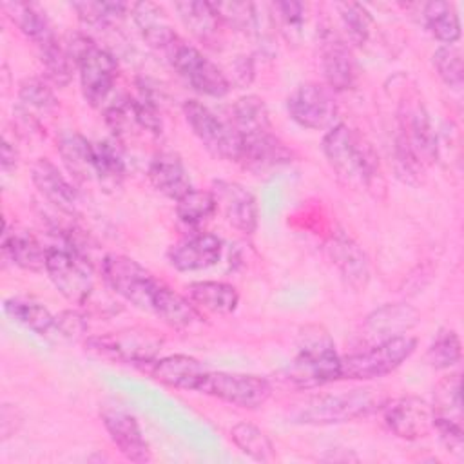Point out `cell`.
<instances>
[{
	"instance_id": "obj_45",
	"label": "cell",
	"mask_w": 464,
	"mask_h": 464,
	"mask_svg": "<svg viewBox=\"0 0 464 464\" xmlns=\"http://www.w3.org/2000/svg\"><path fill=\"white\" fill-rule=\"evenodd\" d=\"M274 11L277 13V22H279V27L283 31V34L286 36L288 42H294L297 40V36L301 34V29H303V24H304V13H306V7L304 4L301 2H276L274 5Z\"/></svg>"
},
{
	"instance_id": "obj_9",
	"label": "cell",
	"mask_w": 464,
	"mask_h": 464,
	"mask_svg": "<svg viewBox=\"0 0 464 464\" xmlns=\"http://www.w3.org/2000/svg\"><path fill=\"white\" fill-rule=\"evenodd\" d=\"M196 392L216 397L237 408L254 410L268 401L272 386L261 375L207 370L199 379Z\"/></svg>"
},
{
	"instance_id": "obj_38",
	"label": "cell",
	"mask_w": 464,
	"mask_h": 464,
	"mask_svg": "<svg viewBox=\"0 0 464 464\" xmlns=\"http://www.w3.org/2000/svg\"><path fill=\"white\" fill-rule=\"evenodd\" d=\"M72 9L89 27H111L127 16L130 5L125 2H74Z\"/></svg>"
},
{
	"instance_id": "obj_37",
	"label": "cell",
	"mask_w": 464,
	"mask_h": 464,
	"mask_svg": "<svg viewBox=\"0 0 464 464\" xmlns=\"http://www.w3.org/2000/svg\"><path fill=\"white\" fill-rule=\"evenodd\" d=\"M36 49H38V56L44 65L47 80H51L58 87L67 85L71 82L72 65H74V62L67 53V47H63L60 40L53 36L47 42L36 45Z\"/></svg>"
},
{
	"instance_id": "obj_46",
	"label": "cell",
	"mask_w": 464,
	"mask_h": 464,
	"mask_svg": "<svg viewBox=\"0 0 464 464\" xmlns=\"http://www.w3.org/2000/svg\"><path fill=\"white\" fill-rule=\"evenodd\" d=\"M87 323L82 314L76 310H65L56 315L54 332L51 341H78L87 334Z\"/></svg>"
},
{
	"instance_id": "obj_4",
	"label": "cell",
	"mask_w": 464,
	"mask_h": 464,
	"mask_svg": "<svg viewBox=\"0 0 464 464\" xmlns=\"http://www.w3.org/2000/svg\"><path fill=\"white\" fill-rule=\"evenodd\" d=\"M67 53L78 69L83 98L92 107H103L109 102L118 76L114 56L82 33L71 36Z\"/></svg>"
},
{
	"instance_id": "obj_16",
	"label": "cell",
	"mask_w": 464,
	"mask_h": 464,
	"mask_svg": "<svg viewBox=\"0 0 464 464\" xmlns=\"http://www.w3.org/2000/svg\"><path fill=\"white\" fill-rule=\"evenodd\" d=\"M319 60L326 87L334 92L348 91L357 78V65L350 45L332 29H324L319 38Z\"/></svg>"
},
{
	"instance_id": "obj_12",
	"label": "cell",
	"mask_w": 464,
	"mask_h": 464,
	"mask_svg": "<svg viewBox=\"0 0 464 464\" xmlns=\"http://www.w3.org/2000/svg\"><path fill=\"white\" fill-rule=\"evenodd\" d=\"M288 116L303 129L324 130L335 125L337 102L334 91L317 82L299 83L286 98Z\"/></svg>"
},
{
	"instance_id": "obj_33",
	"label": "cell",
	"mask_w": 464,
	"mask_h": 464,
	"mask_svg": "<svg viewBox=\"0 0 464 464\" xmlns=\"http://www.w3.org/2000/svg\"><path fill=\"white\" fill-rule=\"evenodd\" d=\"M4 9L9 13V18L14 22L20 33L27 36L34 45H40L49 38L56 36L49 18L38 5L11 2V4H5Z\"/></svg>"
},
{
	"instance_id": "obj_19",
	"label": "cell",
	"mask_w": 464,
	"mask_h": 464,
	"mask_svg": "<svg viewBox=\"0 0 464 464\" xmlns=\"http://www.w3.org/2000/svg\"><path fill=\"white\" fill-rule=\"evenodd\" d=\"M292 150L272 132L265 130L254 136L241 138L237 163L252 174H266L292 161Z\"/></svg>"
},
{
	"instance_id": "obj_27",
	"label": "cell",
	"mask_w": 464,
	"mask_h": 464,
	"mask_svg": "<svg viewBox=\"0 0 464 464\" xmlns=\"http://www.w3.org/2000/svg\"><path fill=\"white\" fill-rule=\"evenodd\" d=\"M2 252L24 270L45 272L47 248L25 230H9L5 227L2 234Z\"/></svg>"
},
{
	"instance_id": "obj_3",
	"label": "cell",
	"mask_w": 464,
	"mask_h": 464,
	"mask_svg": "<svg viewBox=\"0 0 464 464\" xmlns=\"http://www.w3.org/2000/svg\"><path fill=\"white\" fill-rule=\"evenodd\" d=\"M295 355L286 368V381L299 390H312L341 379V355L326 328L306 324L299 330Z\"/></svg>"
},
{
	"instance_id": "obj_2",
	"label": "cell",
	"mask_w": 464,
	"mask_h": 464,
	"mask_svg": "<svg viewBox=\"0 0 464 464\" xmlns=\"http://www.w3.org/2000/svg\"><path fill=\"white\" fill-rule=\"evenodd\" d=\"M321 149L330 169L346 187L366 192L384 188L379 158L373 147L346 123L330 127L323 138Z\"/></svg>"
},
{
	"instance_id": "obj_10",
	"label": "cell",
	"mask_w": 464,
	"mask_h": 464,
	"mask_svg": "<svg viewBox=\"0 0 464 464\" xmlns=\"http://www.w3.org/2000/svg\"><path fill=\"white\" fill-rule=\"evenodd\" d=\"M183 116L208 154L218 160L237 163L241 138L232 123L223 121L199 100H187L183 103Z\"/></svg>"
},
{
	"instance_id": "obj_25",
	"label": "cell",
	"mask_w": 464,
	"mask_h": 464,
	"mask_svg": "<svg viewBox=\"0 0 464 464\" xmlns=\"http://www.w3.org/2000/svg\"><path fill=\"white\" fill-rule=\"evenodd\" d=\"M174 9L187 27V31L203 45L218 47L221 44L223 22L216 13L212 2L187 0L174 4Z\"/></svg>"
},
{
	"instance_id": "obj_18",
	"label": "cell",
	"mask_w": 464,
	"mask_h": 464,
	"mask_svg": "<svg viewBox=\"0 0 464 464\" xmlns=\"http://www.w3.org/2000/svg\"><path fill=\"white\" fill-rule=\"evenodd\" d=\"M223 254V241L210 232L185 236L169 248V263L179 272H196L214 266Z\"/></svg>"
},
{
	"instance_id": "obj_13",
	"label": "cell",
	"mask_w": 464,
	"mask_h": 464,
	"mask_svg": "<svg viewBox=\"0 0 464 464\" xmlns=\"http://www.w3.org/2000/svg\"><path fill=\"white\" fill-rule=\"evenodd\" d=\"M399 134L397 140L408 147V150L424 167L437 160L439 143L431 120L419 100H410L399 107Z\"/></svg>"
},
{
	"instance_id": "obj_17",
	"label": "cell",
	"mask_w": 464,
	"mask_h": 464,
	"mask_svg": "<svg viewBox=\"0 0 464 464\" xmlns=\"http://www.w3.org/2000/svg\"><path fill=\"white\" fill-rule=\"evenodd\" d=\"M212 194L218 210H221L228 225L243 234H252L257 228V199L245 185L230 179H216L212 183Z\"/></svg>"
},
{
	"instance_id": "obj_6",
	"label": "cell",
	"mask_w": 464,
	"mask_h": 464,
	"mask_svg": "<svg viewBox=\"0 0 464 464\" xmlns=\"http://www.w3.org/2000/svg\"><path fill=\"white\" fill-rule=\"evenodd\" d=\"M161 346L163 337L147 326L121 328L85 337V350L96 357L136 366H149L158 359Z\"/></svg>"
},
{
	"instance_id": "obj_42",
	"label": "cell",
	"mask_w": 464,
	"mask_h": 464,
	"mask_svg": "<svg viewBox=\"0 0 464 464\" xmlns=\"http://www.w3.org/2000/svg\"><path fill=\"white\" fill-rule=\"evenodd\" d=\"M216 13L225 25L239 29L248 34H259L261 22L257 14V5L248 2H212Z\"/></svg>"
},
{
	"instance_id": "obj_1",
	"label": "cell",
	"mask_w": 464,
	"mask_h": 464,
	"mask_svg": "<svg viewBox=\"0 0 464 464\" xmlns=\"http://www.w3.org/2000/svg\"><path fill=\"white\" fill-rule=\"evenodd\" d=\"M102 277L129 304L156 315L170 328L187 330L203 319L188 297L169 288L129 256L107 254L102 261Z\"/></svg>"
},
{
	"instance_id": "obj_32",
	"label": "cell",
	"mask_w": 464,
	"mask_h": 464,
	"mask_svg": "<svg viewBox=\"0 0 464 464\" xmlns=\"http://www.w3.org/2000/svg\"><path fill=\"white\" fill-rule=\"evenodd\" d=\"M232 127L239 138L272 130L265 102L256 94H245L232 105Z\"/></svg>"
},
{
	"instance_id": "obj_14",
	"label": "cell",
	"mask_w": 464,
	"mask_h": 464,
	"mask_svg": "<svg viewBox=\"0 0 464 464\" xmlns=\"http://www.w3.org/2000/svg\"><path fill=\"white\" fill-rule=\"evenodd\" d=\"M103 428L107 430L112 444L130 462H149L152 459L150 446L134 413L121 404H103L100 408Z\"/></svg>"
},
{
	"instance_id": "obj_15",
	"label": "cell",
	"mask_w": 464,
	"mask_h": 464,
	"mask_svg": "<svg viewBox=\"0 0 464 464\" xmlns=\"http://www.w3.org/2000/svg\"><path fill=\"white\" fill-rule=\"evenodd\" d=\"M382 419L388 430L406 440H415L433 431L431 404L420 397L406 395L382 404Z\"/></svg>"
},
{
	"instance_id": "obj_44",
	"label": "cell",
	"mask_w": 464,
	"mask_h": 464,
	"mask_svg": "<svg viewBox=\"0 0 464 464\" xmlns=\"http://www.w3.org/2000/svg\"><path fill=\"white\" fill-rule=\"evenodd\" d=\"M431 63L439 74V78L455 91L462 89L464 83V63L462 53L455 45H440L431 54Z\"/></svg>"
},
{
	"instance_id": "obj_35",
	"label": "cell",
	"mask_w": 464,
	"mask_h": 464,
	"mask_svg": "<svg viewBox=\"0 0 464 464\" xmlns=\"http://www.w3.org/2000/svg\"><path fill=\"white\" fill-rule=\"evenodd\" d=\"M230 440L250 459L259 462L274 460V444L270 437L252 422L241 420L230 428Z\"/></svg>"
},
{
	"instance_id": "obj_22",
	"label": "cell",
	"mask_w": 464,
	"mask_h": 464,
	"mask_svg": "<svg viewBox=\"0 0 464 464\" xmlns=\"http://www.w3.org/2000/svg\"><path fill=\"white\" fill-rule=\"evenodd\" d=\"M147 178L160 194L176 201L192 190L188 170L179 154L172 150H161L152 156Z\"/></svg>"
},
{
	"instance_id": "obj_43",
	"label": "cell",
	"mask_w": 464,
	"mask_h": 464,
	"mask_svg": "<svg viewBox=\"0 0 464 464\" xmlns=\"http://www.w3.org/2000/svg\"><path fill=\"white\" fill-rule=\"evenodd\" d=\"M18 100L24 114L31 118L33 111L49 112L56 107L54 92L42 78H25L18 87Z\"/></svg>"
},
{
	"instance_id": "obj_40",
	"label": "cell",
	"mask_w": 464,
	"mask_h": 464,
	"mask_svg": "<svg viewBox=\"0 0 464 464\" xmlns=\"http://www.w3.org/2000/svg\"><path fill=\"white\" fill-rule=\"evenodd\" d=\"M335 9L339 13L348 40L353 45L362 47L368 42L373 29V18L370 11L357 2H339L335 4Z\"/></svg>"
},
{
	"instance_id": "obj_5",
	"label": "cell",
	"mask_w": 464,
	"mask_h": 464,
	"mask_svg": "<svg viewBox=\"0 0 464 464\" xmlns=\"http://www.w3.org/2000/svg\"><path fill=\"white\" fill-rule=\"evenodd\" d=\"M386 397L377 388H355L341 393H326L306 401L297 411L301 424H339L361 419L382 408Z\"/></svg>"
},
{
	"instance_id": "obj_21",
	"label": "cell",
	"mask_w": 464,
	"mask_h": 464,
	"mask_svg": "<svg viewBox=\"0 0 464 464\" xmlns=\"http://www.w3.org/2000/svg\"><path fill=\"white\" fill-rule=\"evenodd\" d=\"M132 20L150 49L163 53L165 56L170 49L181 40L178 33L172 29L165 9L154 2H136L130 4Z\"/></svg>"
},
{
	"instance_id": "obj_47",
	"label": "cell",
	"mask_w": 464,
	"mask_h": 464,
	"mask_svg": "<svg viewBox=\"0 0 464 464\" xmlns=\"http://www.w3.org/2000/svg\"><path fill=\"white\" fill-rule=\"evenodd\" d=\"M0 158H2V169H4V170H9L11 167H16L18 150L14 149V145H11L7 140H4V141H2Z\"/></svg>"
},
{
	"instance_id": "obj_30",
	"label": "cell",
	"mask_w": 464,
	"mask_h": 464,
	"mask_svg": "<svg viewBox=\"0 0 464 464\" xmlns=\"http://www.w3.org/2000/svg\"><path fill=\"white\" fill-rule=\"evenodd\" d=\"M58 152L67 172L80 183L94 178L92 141L78 132H63L58 140Z\"/></svg>"
},
{
	"instance_id": "obj_24",
	"label": "cell",
	"mask_w": 464,
	"mask_h": 464,
	"mask_svg": "<svg viewBox=\"0 0 464 464\" xmlns=\"http://www.w3.org/2000/svg\"><path fill=\"white\" fill-rule=\"evenodd\" d=\"M326 248L346 283L355 290L364 288L370 279V265L362 248L343 232L334 234Z\"/></svg>"
},
{
	"instance_id": "obj_39",
	"label": "cell",
	"mask_w": 464,
	"mask_h": 464,
	"mask_svg": "<svg viewBox=\"0 0 464 464\" xmlns=\"http://www.w3.org/2000/svg\"><path fill=\"white\" fill-rule=\"evenodd\" d=\"M218 210L216 198L212 190H196L192 188L183 198L176 201V216L181 223L188 227H198Z\"/></svg>"
},
{
	"instance_id": "obj_41",
	"label": "cell",
	"mask_w": 464,
	"mask_h": 464,
	"mask_svg": "<svg viewBox=\"0 0 464 464\" xmlns=\"http://www.w3.org/2000/svg\"><path fill=\"white\" fill-rule=\"evenodd\" d=\"M462 344L455 330L442 328L435 334L433 341L428 346L426 361L435 370H448L460 361Z\"/></svg>"
},
{
	"instance_id": "obj_36",
	"label": "cell",
	"mask_w": 464,
	"mask_h": 464,
	"mask_svg": "<svg viewBox=\"0 0 464 464\" xmlns=\"http://www.w3.org/2000/svg\"><path fill=\"white\" fill-rule=\"evenodd\" d=\"M433 422H460L462 424V401H460V377L459 373L446 375L433 393Z\"/></svg>"
},
{
	"instance_id": "obj_8",
	"label": "cell",
	"mask_w": 464,
	"mask_h": 464,
	"mask_svg": "<svg viewBox=\"0 0 464 464\" xmlns=\"http://www.w3.org/2000/svg\"><path fill=\"white\" fill-rule=\"evenodd\" d=\"M45 274L69 303L87 304L94 294L92 266L76 248L49 246Z\"/></svg>"
},
{
	"instance_id": "obj_11",
	"label": "cell",
	"mask_w": 464,
	"mask_h": 464,
	"mask_svg": "<svg viewBox=\"0 0 464 464\" xmlns=\"http://www.w3.org/2000/svg\"><path fill=\"white\" fill-rule=\"evenodd\" d=\"M167 60L185 83L203 96L221 98L230 91V82L225 72L198 47L183 40L170 49Z\"/></svg>"
},
{
	"instance_id": "obj_29",
	"label": "cell",
	"mask_w": 464,
	"mask_h": 464,
	"mask_svg": "<svg viewBox=\"0 0 464 464\" xmlns=\"http://www.w3.org/2000/svg\"><path fill=\"white\" fill-rule=\"evenodd\" d=\"M4 312L18 324L34 332L40 337L51 341L54 332L56 315H53L42 303L27 299V297H7L4 301Z\"/></svg>"
},
{
	"instance_id": "obj_28",
	"label": "cell",
	"mask_w": 464,
	"mask_h": 464,
	"mask_svg": "<svg viewBox=\"0 0 464 464\" xmlns=\"http://www.w3.org/2000/svg\"><path fill=\"white\" fill-rule=\"evenodd\" d=\"M187 297L198 310L216 315H228L239 304L236 286L223 281H194L187 285Z\"/></svg>"
},
{
	"instance_id": "obj_31",
	"label": "cell",
	"mask_w": 464,
	"mask_h": 464,
	"mask_svg": "<svg viewBox=\"0 0 464 464\" xmlns=\"http://www.w3.org/2000/svg\"><path fill=\"white\" fill-rule=\"evenodd\" d=\"M94 178L103 190H116L125 178V161L112 141H92Z\"/></svg>"
},
{
	"instance_id": "obj_20",
	"label": "cell",
	"mask_w": 464,
	"mask_h": 464,
	"mask_svg": "<svg viewBox=\"0 0 464 464\" xmlns=\"http://www.w3.org/2000/svg\"><path fill=\"white\" fill-rule=\"evenodd\" d=\"M31 181L44 199L65 214H74L78 190L49 158H38L31 167Z\"/></svg>"
},
{
	"instance_id": "obj_23",
	"label": "cell",
	"mask_w": 464,
	"mask_h": 464,
	"mask_svg": "<svg viewBox=\"0 0 464 464\" xmlns=\"http://www.w3.org/2000/svg\"><path fill=\"white\" fill-rule=\"evenodd\" d=\"M205 372L207 368L198 359L185 353L154 359L149 364V373L154 381L183 392H196V386Z\"/></svg>"
},
{
	"instance_id": "obj_34",
	"label": "cell",
	"mask_w": 464,
	"mask_h": 464,
	"mask_svg": "<svg viewBox=\"0 0 464 464\" xmlns=\"http://www.w3.org/2000/svg\"><path fill=\"white\" fill-rule=\"evenodd\" d=\"M422 20L430 34L444 45H453L460 38V20L450 2H428L422 9Z\"/></svg>"
},
{
	"instance_id": "obj_7",
	"label": "cell",
	"mask_w": 464,
	"mask_h": 464,
	"mask_svg": "<svg viewBox=\"0 0 464 464\" xmlns=\"http://www.w3.org/2000/svg\"><path fill=\"white\" fill-rule=\"evenodd\" d=\"M417 348L411 335H397L341 357V379L372 381L395 372Z\"/></svg>"
},
{
	"instance_id": "obj_26",
	"label": "cell",
	"mask_w": 464,
	"mask_h": 464,
	"mask_svg": "<svg viewBox=\"0 0 464 464\" xmlns=\"http://www.w3.org/2000/svg\"><path fill=\"white\" fill-rule=\"evenodd\" d=\"M419 321V314L408 304H384L372 312L364 323V334L375 343L404 335Z\"/></svg>"
}]
</instances>
